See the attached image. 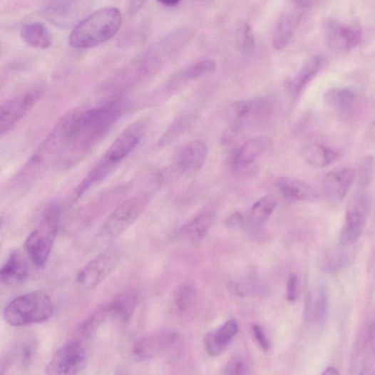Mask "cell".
Wrapping results in <instances>:
<instances>
[{"instance_id":"obj_12","label":"cell","mask_w":375,"mask_h":375,"mask_svg":"<svg viewBox=\"0 0 375 375\" xmlns=\"http://www.w3.org/2000/svg\"><path fill=\"white\" fill-rule=\"evenodd\" d=\"M41 91H29L11 98L0 109V131L6 135L28 113L41 96Z\"/></svg>"},{"instance_id":"obj_24","label":"cell","mask_w":375,"mask_h":375,"mask_svg":"<svg viewBox=\"0 0 375 375\" xmlns=\"http://www.w3.org/2000/svg\"><path fill=\"white\" fill-rule=\"evenodd\" d=\"M22 41L37 49H46L53 43L51 34L46 26L40 22H30L24 24L20 30Z\"/></svg>"},{"instance_id":"obj_43","label":"cell","mask_w":375,"mask_h":375,"mask_svg":"<svg viewBox=\"0 0 375 375\" xmlns=\"http://www.w3.org/2000/svg\"><path fill=\"white\" fill-rule=\"evenodd\" d=\"M370 135L371 137L375 140V121L373 123V124L371 126L370 128Z\"/></svg>"},{"instance_id":"obj_21","label":"cell","mask_w":375,"mask_h":375,"mask_svg":"<svg viewBox=\"0 0 375 375\" xmlns=\"http://www.w3.org/2000/svg\"><path fill=\"white\" fill-rule=\"evenodd\" d=\"M140 304V294L133 289H125L117 294L109 304H106L110 317L128 321L135 313Z\"/></svg>"},{"instance_id":"obj_10","label":"cell","mask_w":375,"mask_h":375,"mask_svg":"<svg viewBox=\"0 0 375 375\" xmlns=\"http://www.w3.org/2000/svg\"><path fill=\"white\" fill-rule=\"evenodd\" d=\"M276 102L269 96L240 101L231 103L226 110L225 118L232 129H238L250 122L272 115Z\"/></svg>"},{"instance_id":"obj_16","label":"cell","mask_w":375,"mask_h":375,"mask_svg":"<svg viewBox=\"0 0 375 375\" xmlns=\"http://www.w3.org/2000/svg\"><path fill=\"white\" fill-rule=\"evenodd\" d=\"M366 215L364 204L356 205L348 210L340 233V245L349 247L357 242L365 227Z\"/></svg>"},{"instance_id":"obj_41","label":"cell","mask_w":375,"mask_h":375,"mask_svg":"<svg viewBox=\"0 0 375 375\" xmlns=\"http://www.w3.org/2000/svg\"><path fill=\"white\" fill-rule=\"evenodd\" d=\"M157 1L167 7H174L178 6L181 0H157Z\"/></svg>"},{"instance_id":"obj_7","label":"cell","mask_w":375,"mask_h":375,"mask_svg":"<svg viewBox=\"0 0 375 375\" xmlns=\"http://www.w3.org/2000/svg\"><path fill=\"white\" fill-rule=\"evenodd\" d=\"M61 215V210L58 205L50 206L25 241V252L37 267H43L51 254L58 235Z\"/></svg>"},{"instance_id":"obj_26","label":"cell","mask_w":375,"mask_h":375,"mask_svg":"<svg viewBox=\"0 0 375 375\" xmlns=\"http://www.w3.org/2000/svg\"><path fill=\"white\" fill-rule=\"evenodd\" d=\"M322 56H315L310 59L299 71L289 83V90L290 93L297 96L312 81L314 77L322 67L324 63Z\"/></svg>"},{"instance_id":"obj_3","label":"cell","mask_w":375,"mask_h":375,"mask_svg":"<svg viewBox=\"0 0 375 375\" xmlns=\"http://www.w3.org/2000/svg\"><path fill=\"white\" fill-rule=\"evenodd\" d=\"M147 128V121L143 120L127 126L107 149L96 166L78 184L75 190V198L83 196L112 173L138 147L145 135Z\"/></svg>"},{"instance_id":"obj_20","label":"cell","mask_w":375,"mask_h":375,"mask_svg":"<svg viewBox=\"0 0 375 375\" xmlns=\"http://www.w3.org/2000/svg\"><path fill=\"white\" fill-rule=\"evenodd\" d=\"M354 178L355 173L351 169H343L329 173L324 183L326 195L334 200H342L349 192Z\"/></svg>"},{"instance_id":"obj_42","label":"cell","mask_w":375,"mask_h":375,"mask_svg":"<svg viewBox=\"0 0 375 375\" xmlns=\"http://www.w3.org/2000/svg\"><path fill=\"white\" fill-rule=\"evenodd\" d=\"M325 375H338L339 372L338 369L335 367H329L324 372Z\"/></svg>"},{"instance_id":"obj_18","label":"cell","mask_w":375,"mask_h":375,"mask_svg":"<svg viewBox=\"0 0 375 375\" xmlns=\"http://www.w3.org/2000/svg\"><path fill=\"white\" fill-rule=\"evenodd\" d=\"M86 4V0H57L46 9L45 14L51 21L66 25L81 15Z\"/></svg>"},{"instance_id":"obj_8","label":"cell","mask_w":375,"mask_h":375,"mask_svg":"<svg viewBox=\"0 0 375 375\" xmlns=\"http://www.w3.org/2000/svg\"><path fill=\"white\" fill-rule=\"evenodd\" d=\"M149 196L145 194L132 197L120 204L106 220L97 235L101 245H111L128 229L146 208Z\"/></svg>"},{"instance_id":"obj_34","label":"cell","mask_w":375,"mask_h":375,"mask_svg":"<svg viewBox=\"0 0 375 375\" xmlns=\"http://www.w3.org/2000/svg\"><path fill=\"white\" fill-rule=\"evenodd\" d=\"M195 289L194 287L190 284H185L181 287L176 294V306L178 309L181 312H185L190 308L195 302Z\"/></svg>"},{"instance_id":"obj_29","label":"cell","mask_w":375,"mask_h":375,"mask_svg":"<svg viewBox=\"0 0 375 375\" xmlns=\"http://www.w3.org/2000/svg\"><path fill=\"white\" fill-rule=\"evenodd\" d=\"M217 69V63L213 60L207 59L193 64L178 73L173 78L175 85L197 79L210 74Z\"/></svg>"},{"instance_id":"obj_23","label":"cell","mask_w":375,"mask_h":375,"mask_svg":"<svg viewBox=\"0 0 375 375\" xmlns=\"http://www.w3.org/2000/svg\"><path fill=\"white\" fill-rule=\"evenodd\" d=\"M215 219V211L210 208L204 210L190 223L180 229V235L187 240H200L208 232Z\"/></svg>"},{"instance_id":"obj_13","label":"cell","mask_w":375,"mask_h":375,"mask_svg":"<svg viewBox=\"0 0 375 375\" xmlns=\"http://www.w3.org/2000/svg\"><path fill=\"white\" fill-rule=\"evenodd\" d=\"M362 39L361 30L356 24L329 21L326 26V41L336 51H347L357 46Z\"/></svg>"},{"instance_id":"obj_9","label":"cell","mask_w":375,"mask_h":375,"mask_svg":"<svg viewBox=\"0 0 375 375\" xmlns=\"http://www.w3.org/2000/svg\"><path fill=\"white\" fill-rule=\"evenodd\" d=\"M87 348L81 339H73L53 355L46 367L51 375H73L82 372L87 366Z\"/></svg>"},{"instance_id":"obj_28","label":"cell","mask_w":375,"mask_h":375,"mask_svg":"<svg viewBox=\"0 0 375 375\" xmlns=\"http://www.w3.org/2000/svg\"><path fill=\"white\" fill-rule=\"evenodd\" d=\"M337 156L336 152L332 149L319 144L309 145L303 150L304 160L314 168H326L332 165Z\"/></svg>"},{"instance_id":"obj_1","label":"cell","mask_w":375,"mask_h":375,"mask_svg":"<svg viewBox=\"0 0 375 375\" xmlns=\"http://www.w3.org/2000/svg\"><path fill=\"white\" fill-rule=\"evenodd\" d=\"M124 111L122 97H111L91 107L68 113V126L58 165L63 169L76 165L108 135Z\"/></svg>"},{"instance_id":"obj_19","label":"cell","mask_w":375,"mask_h":375,"mask_svg":"<svg viewBox=\"0 0 375 375\" xmlns=\"http://www.w3.org/2000/svg\"><path fill=\"white\" fill-rule=\"evenodd\" d=\"M29 275V267L19 251L11 253L0 271V279L6 286H16L24 282Z\"/></svg>"},{"instance_id":"obj_37","label":"cell","mask_w":375,"mask_h":375,"mask_svg":"<svg viewBox=\"0 0 375 375\" xmlns=\"http://www.w3.org/2000/svg\"><path fill=\"white\" fill-rule=\"evenodd\" d=\"M254 337L264 351H269L271 347V343L269 338L267 337L265 332L262 327L255 325L252 328Z\"/></svg>"},{"instance_id":"obj_22","label":"cell","mask_w":375,"mask_h":375,"mask_svg":"<svg viewBox=\"0 0 375 375\" xmlns=\"http://www.w3.org/2000/svg\"><path fill=\"white\" fill-rule=\"evenodd\" d=\"M276 185L282 196L289 200L312 201L317 197L311 186L297 179L281 177L277 179Z\"/></svg>"},{"instance_id":"obj_38","label":"cell","mask_w":375,"mask_h":375,"mask_svg":"<svg viewBox=\"0 0 375 375\" xmlns=\"http://www.w3.org/2000/svg\"><path fill=\"white\" fill-rule=\"evenodd\" d=\"M299 279L296 274L289 275L287 286V299L293 302L298 297Z\"/></svg>"},{"instance_id":"obj_33","label":"cell","mask_w":375,"mask_h":375,"mask_svg":"<svg viewBox=\"0 0 375 375\" xmlns=\"http://www.w3.org/2000/svg\"><path fill=\"white\" fill-rule=\"evenodd\" d=\"M238 332V324L234 319L227 321V322L217 331L213 332L214 337L217 341L223 347L230 344Z\"/></svg>"},{"instance_id":"obj_11","label":"cell","mask_w":375,"mask_h":375,"mask_svg":"<svg viewBox=\"0 0 375 375\" xmlns=\"http://www.w3.org/2000/svg\"><path fill=\"white\" fill-rule=\"evenodd\" d=\"M122 257L123 253L118 247L107 248L78 273L76 282L86 289L96 287L116 269Z\"/></svg>"},{"instance_id":"obj_40","label":"cell","mask_w":375,"mask_h":375,"mask_svg":"<svg viewBox=\"0 0 375 375\" xmlns=\"http://www.w3.org/2000/svg\"><path fill=\"white\" fill-rule=\"evenodd\" d=\"M146 3V0H130V10L132 13L140 11Z\"/></svg>"},{"instance_id":"obj_35","label":"cell","mask_w":375,"mask_h":375,"mask_svg":"<svg viewBox=\"0 0 375 375\" xmlns=\"http://www.w3.org/2000/svg\"><path fill=\"white\" fill-rule=\"evenodd\" d=\"M250 364L247 360L241 355H235L229 360L225 373L227 374H247L250 373Z\"/></svg>"},{"instance_id":"obj_30","label":"cell","mask_w":375,"mask_h":375,"mask_svg":"<svg viewBox=\"0 0 375 375\" xmlns=\"http://www.w3.org/2000/svg\"><path fill=\"white\" fill-rule=\"evenodd\" d=\"M277 205L276 198L272 195H267L252 207L250 212V222L254 225H260L271 217Z\"/></svg>"},{"instance_id":"obj_17","label":"cell","mask_w":375,"mask_h":375,"mask_svg":"<svg viewBox=\"0 0 375 375\" xmlns=\"http://www.w3.org/2000/svg\"><path fill=\"white\" fill-rule=\"evenodd\" d=\"M208 148L202 141L186 144L179 152L176 163L184 175L197 173L203 166L207 156Z\"/></svg>"},{"instance_id":"obj_27","label":"cell","mask_w":375,"mask_h":375,"mask_svg":"<svg viewBox=\"0 0 375 375\" xmlns=\"http://www.w3.org/2000/svg\"><path fill=\"white\" fill-rule=\"evenodd\" d=\"M195 119V114L192 112L186 111L180 114L173 120L163 136L160 138L159 146L164 147L174 143L191 128Z\"/></svg>"},{"instance_id":"obj_25","label":"cell","mask_w":375,"mask_h":375,"mask_svg":"<svg viewBox=\"0 0 375 375\" xmlns=\"http://www.w3.org/2000/svg\"><path fill=\"white\" fill-rule=\"evenodd\" d=\"M266 143L261 139H251L241 145L235 153L232 167L239 170L247 168L253 164L263 153Z\"/></svg>"},{"instance_id":"obj_15","label":"cell","mask_w":375,"mask_h":375,"mask_svg":"<svg viewBox=\"0 0 375 375\" xmlns=\"http://www.w3.org/2000/svg\"><path fill=\"white\" fill-rule=\"evenodd\" d=\"M178 334L173 331L165 330L145 335L133 344L132 354L141 361L155 358L174 344Z\"/></svg>"},{"instance_id":"obj_39","label":"cell","mask_w":375,"mask_h":375,"mask_svg":"<svg viewBox=\"0 0 375 375\" xmlns=\"http://www.w3.org/2000/svg\"><path fill=\"white\" fill-rule=\"evenodd\" d=\"M244 219L242 215L238 212H235L227 219L226 225L230 228H237L242 226Z\"/></svg>"},{"instance_id":"obj_6","label":"cell","mask_w":375,"mask_h":375,"mask_svg":"<svg viewBox=\"0 0 375 375\" xmlns=\"http://www.w3.org/2000/svg\"><path fill=\"white\" fill-rule=\"evenodd\" d=\"M53 312V303L48 294L42 291H34L11 301L4 314L9 324L24 327L45 322Z\"/></svg>"},{"instance_id":"obj_36","label":"cell","mask_w":375,"mask_h":375,"mask_svg":"<svg viewBox=\"0 0 375 375\" xmlns=\"http://www.w3.org/2000/svg\"><path fill=\"white\" fill-rule=\"evenodd\" d=\"M205 346L207 354L212 357H216L220 355L225 350L214 337L213 332L206 334L204 339Z\"/></svg>"},{"instance_id":"obj_2","label":"cell","mask_w":375,"mask_h":375,"mask_svg":"<svg viewBox=\"0 0 375 375\" xmlns=\"http://www.w3.org/2000/svg\"><path fill=\"white\" fill-rule=\"evenodd\" d=\"M68 125L66 113L13 178L10 185L11 191L20 193L28 190L53 163L58 164L65 146Z\"/></svg>"},{"instance_id":"obj_32","label":"cell","mask_w":375,"mask_h":375,"mask_svg":"<svg viewBox=\"0 0 375 375\" xmlns=\"http://www.w3.org/2000/svg\"><path fill=\"white\" fill-rule=\"evenodd\" d=\"M328 102L335 109L345 112L354 104L356 95L350 89H338L330 91L327 96Z\"/></svg>"},{"instance_id":"obj_4","label":"cell","mask_w":375,"mask_h":375,"mask_svg":"<svg viewBox=\"0 0 375 375\" xmlns=\"http://www.w3.org/2000/svg\"><path fill=\"white\" fill-rule=\"evenodd\" d=\"M123 22L121 11L115 7L97 10L74 26L68 38L69 45L76 49H88L114 38Z\"/></svg>"},{"instance_id":"obj_14","label":"cell","mask_w":375,"mask_h":375,"mask_svg":"<svg viewBox=\"0 0 375 375\" xmlns=\"http://www.w3.org/2000/svg\"><path fill=\"white\" fill-rule=\"evenodd\" d=\"M292 6L281 16L274 30L273 46L278 51L287 46L297 31L307 6V0H292Z\"/></svg>"},{"instance_id":"obj_31","label":"cell","mask_w":375,"mask_h":375,"mask_svg":"<svg viewBox=\"0 0 375 375\" xmlns=\"http://www.w3.org/2000/svg\"><path fill=\"white\" fill-rule=\"evenodd\" d=\"M235 41L240 51L246 56H250L256 47L255 38L250 24L247 22H241L238 24Z\"/></svg>"},{"instance_id":"obj_5","label":"cell","mask_w":375,"mask_h":375,"mask_svg":"<svg viewBox=\"0 0 375 375\" xmlns=\"http://www.w3.org/2000/svg\"><path fill=\"white\" fill-rule=\"evenodd\" d=\"M162 65V56L157 51H150L114 76L105 89L111 97H123L125 93L150 81Z\"/></svg>"}]
</instances>
